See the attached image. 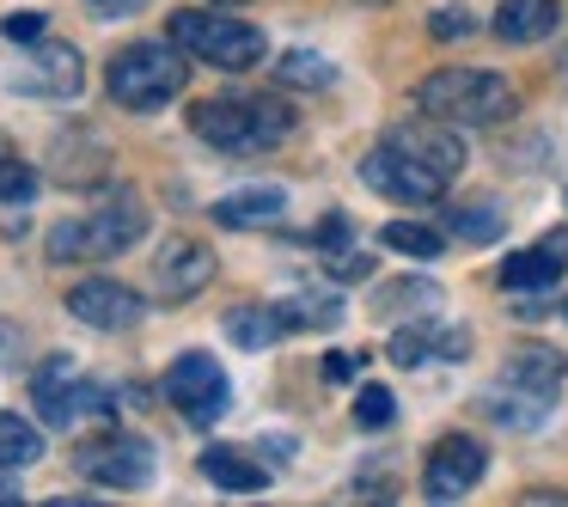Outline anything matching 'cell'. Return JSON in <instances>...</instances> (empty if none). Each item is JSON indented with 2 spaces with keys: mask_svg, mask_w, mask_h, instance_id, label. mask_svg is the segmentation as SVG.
I'll use <instances>...</instances> for the list:
<instances>
[{
  "mask_svg": "<svg viewBox=\"0 0 568 507\" xmlns=\"http://www.w3.org/2000/svg\"><path fill=\"white\" fill-rule=\"evenodd\" d=\"M440 300L446 294L434 282H385L379 300H373V312H379V318H409V312H416V318H428Z\"/></svg>",
  "mask_w": 568,
  "mask_h": 507,
  "instance_id": "obj_19",
  "label": "cell"
},
{
  "mask_svg": "<svg viewBox=\"0 0 568 507\" xmlns=\"http://www.w3.org/2000/svg\"><path fill=\"white\" fill-rule=\"evenodd\" d=\"M202 477L221 483V489L251 495V489H263V483H270V470H263L257 458H245L239 446H209V453H202Z\"/></svg>",
  "mask_w": 568,
  "mask_h": 507,
  "instance_id": "obj_18",
  "label": "cell"
},
{
  "mask_svg": "<svg viewBox=\"0 0 568 507\" xmlns=\"http://www.w3.org/2000/svg\"><path fill=\"white\" fill-rule=\"evenodd\" d=\"M190 129H196L214 153L251 160V153H270L275 141L294 135V111H287L282 99H202L196 111H190Z\"/></svg>",
  "mask_w": 568,
  "mask_h": 507,
  "instance_id": "obj_1",
  "label": "cell"
},
{
  "mask_svg": "<svg viewBox=\"0 0 568 507\" xmlns=\"http://www.w3.org/2000/svg\"><path fill=\"white\" fill-rule=\"evenodd\" d=\"M153 275H160V294L172 300H196L202 287L214 282V251L196 245V239H172V245L160 251V263H153Z\"/></svg>",
  "mask_w": 568,
  "mask_h": 507,
  "instance_id": "obj_11",
  "label": "cell"
},
{
  "mask_svg": "<svg viewBox=\"0 0 568 507\" xmlns=\"http://www.w3.org/2000/svg\"><path fill=\"white\" fill-rule=\"evenodd\" d=\"M446 233L465 239V245H495L507 233V214L495 202H470V209H446Z\"/></svg>",
  "mask_w": 568,
  "mask_h": 507,
  "instance_id": "obj_21",
  "label": "cell"
},
{
  "mask_svg": "<svg viewBox=\"0 0 568 507\" xmlns=\"http://www.w3.org/2000/svg\"><path fill=\"white\" fill-rule=\"evenodd\" d=\"M184 55H178V43L165 50V43H129V50L111 55V74H104V87H111V99L123 104V111H160V104H172L178 92H184Z\"/></svg>",
  "mask_w": 568,
  "mask_h": 507,
  "instance_id": "obj_3",
  "label": "cell"
},
{
  "mask_svg": "<svg viewBox=\"0 0 568 507\" xmlns=\"http://www.w3.org/2000/svg\"><path fill=\"white\" fill-rule=\"evenodd\" d=\"M282 331L287 324H282L275 306H233L226 312V336H233V348H270Z\"/></svg>",
  "mask_w": 568,
  "mask_h": 507,
  "instance_id": "obj_20",
  "label": "cell"
},
{
  "mask_svg": "<svg viewBox=\"0 0 568 507\" xmlns=\"http://www.w3.org/2000/svg\"><path fill=\"white\" fill-rule=\"evenodd\" d=\"M214 7H245V0H214Z\"/></svg>",
  "mask_w": 568,
  "mask_h": 507,
  "instance_id": "obj_36",
  "label": "cell"
},
{
  "mask_svg": "<svg viewBox=\"0 0 568 507\" xmlns=\"http://www.w3.org/2000/svg\"><path fill=\"white\" fill-rule=\"evenodd\" d=\"M324 270H331L336 282H361V275H373V257L355 245H343V239H331V245H324Z\"/></svg>",
  "mask_w": 568,
  "mask_h": 507,
  "instance_id": "obj_29",
  "label": "cell"
},
{
  "mask_svg": "<svg viewBox=\"0 0 568 507\" xmlns=\"http://www.w3.org/2000/svg\"><path fill=\"white\" fill-rule=\"evenodd\" d=\"M324 373H331V379H348V373H355V361H343V355H331V361H324Z\"/></svg>",
  "mask_w": 568,
  "mask_h": 507,
  "instance_id": "obj_34",
  "label": "cell"
},
{
  "mask_svg": "<svg viewBox=\"0 0 568 507\" xmlns=\"http://www.w3.org/2000/svg\"><path fill=\"white\" fill-rule=\"evenodd\" d=\"M428 31H434V38H465V31H477V19L458 13V7H446V13L428 19Z\"/></svg>",
  "mask_w": 568,
  "mask_h": 507,
  "instance_id": "obj_32",
  "label": "cell"
},
{
  "mask_svg": "<svg viewBox=\"0 0 568 507\" xmlns=\"http://www.w3.org/2000/svg\"><path fill=\"white\" fill-rule=\"evenodd\" d=\"M434 348H440V331H428V324H404V331L392 336V348H385V355H392L397 367H422Z\"/></svg>",
  "mask_w": 568,
  "mask_h": 507,
  "instance_id": "obj_27",
  "label": "cell"
},
{
  "mask_svg": "<svg viewBox=\"0 0 568 507\" xmlns=\"http://www.w3.org/2000/svg\"><path fill=\"white\" fill-rule=\"evenodd\" d=\"M544 251H550L556 263H568V233H550V239H544Z\"/></svg>",
  "mask_w": 568,
  "mask_h": 507,
  "instance_id": "obj_33",
  "label": "cell"
},
{
  "mask_svg": "<svg viewBox=\"0 0 568 507\" xmlns=\"http://www.w3.org/2000/svg\"><path fill=\"white\" fill-rule=\"evenodd\" d=\"M556 19H562L556 0H501V7H495V38L501 43H538L556 31Z\"/></svg>",
  "mask_w": 568,
  "mask_h": 507,
  "instance_id": "obj_15",
  "label": "cell"
},
{
  "mask_svg": "<svg viewBox=\"0 0 568 507\" xmlns=\"http://www.w3.org/2000/svg\"><path fill=\"white\" fill-rule=\"evenodd\" d=\"M165 397H172V409H178L184 422L209 428V422L226 416V404H233V385H226V367L209 355V348H184V355L165 367Z\"/></svg>",
  "mask_w": 568,
  "mask_h": 507,
  "instance_id": "obj_6",
  "label": "cell"
},
{
  "mask_svg": "<svg viewBox=\"0 0 568 507\" xmlns=\"http://www.w3.org/2000/svg\"><path fill=\"white\" fill-rule=\"evenodd\" d=\"M68 312L80 324H92V331H129V324H141V300L123 282H104V275L68 287Z\"/></svg>",
  "mask_w": 568,
  "mask_h": 507,
  "instance_id": "obj_10",
  "label": "cell"
},
{
  "mask_svg": "<svg viewBox=\"0 0 568 507\" xmlns=\"http://www.w3.org/2000/svg\"><path fill=\"white\" fill-rule=\"evenodd\" d=\"M38 196V172L13 153H0V209H19V202Z\"/></svg>",
  "mask_w": 568,
  "mask_h": 507,
  "instance_id": "obj_28",
  "label": "cell"
},
{
  "mask_svg": "<svg viewBox=\"0 0 568 507\" xmlns=\"http://www.w3.org/2000/svg\"><path fill=\"white\" fill-rule=\"evenodd\" d=\"M43 458V434L26 416H0V470H26Z\"/></svg>",
  "mask_w": 568,
  "mask_h": 507,
  "instance_id": "obj_22",
  "label": "cell"
},
{
  "mask_svg": "<svg viewBox=\"0 0 568 507\" xmlns=\"http://www.w3.org/2000/svg\"><path fill=\"white\" fill-rule=\"evenodd\" d=\"M0 38H7V43H38V38H43V19H38V13H13V19H0Z\"/></svg>",
  "mask_w": 568,
  "mask_h": 507,
  "instance_id": "obj_31",
  "label": "cell"
},
{
  "mask_svg": "<svg viewBox=\"0 0 568 507\" xmlns=\"http://www.w3.org/2000/svg\"><path fill=\"white\" fill-rule=\"evenodd\" d=\"M550 404H556L550 392H531V385H519V392H514V379H501L489 397H483V409H489L501 428H531V422L550 416Z\"/></svg>",
  "mask_w": 568,
  "mask_h": 507,
  "instance_id": "obj_17",
  "label": "cell"
},
{
  "mask_svg": "<svg viewBox=\"0 0 568 507\" xmlns=\"http://www.w3.org/2000/svg\"><path fill=\"white\" fill-rule=\"evenodd\" d=\"M275 312H282L287 331H331V324H343V306L318 294H287V300H275Z\"/></svg>",
  "mask_w": 568,
  "mask_h": 507,
  "instance_id": "obj_23",
  "label": "cell"
},
{
  "mask_svg": "<svg viewBox=\"0 0 568 507\" xmlns=\"http://www.w3.org/2000/svg\"><path fill=\"white\" fill-rule=\"evenodd\" d=\"M483 470H489V453H483L470 434H446V440L428 453L422 489H428V501H458V495H470V483H477Z\"/></svg>",
  "mask_w": 568,
  "mask_h": 507,
  "instance_id": "obj_9",
  "label": "cell"
},
{
  "mask_svg": "<svg viewBox=\"0 0 568 507\" xmlns=\"http://www.w3.org/2000/svg\"><path fill=\"white\" fill-rule=\"evenodd\" d=\"M501 379L531 385V392H550V397H556V385L568 379V355H562V348H550V343H519Z\"/></svg>",
  "mask_w": 568,
  "mask_h": 507,
  "instance_id": "obj_16",
  "label": "cell"
},
{
  "mask_svg": "<svg viewBox=\"0 0 568 507\" xmlns=\"http://www.w3.org/2000/svg\"><path fill=\"white\" fill-rule=\"evenodd\" d=\"M392 148H404L409 160H422L428 172H440L446 184L458 178V165H465V148H458L453 129H440V116L422 111V123H397L392 129Z\"/></svg>",
  "mask_w": 568,
  "mask_h": 507,
  "instance_id": "obj_12",
  "label": "cell"
},
{
  "mask_svg": "<svg viewBox=\"0 0 568 507\" xmlns=\"http://www.w3.org/2000/svg\"><path fill=\"white\" fill-rule=\"evenodd\" d=\"M99 13H129V0H99Z\"/></svg>",
  "mask_w": 568,
  "mask_h": 507,
  "instance_id": "obj_35",
  "label": "cell"
},
{
  "mask_svg": "<svg viewBox=\"0 0 568 507\" xmlns=\"http://www.w3.org/2000/svg\"><path fill=\"white\" fill-rule=\"evenodd\" d=\"M80 80H87L80 50H68V43H43V50H31V74H19V87L43 92V99H74Z\"/></svg>",
  "mask_w": 568,
  "mask_h": 507,
  "instance_id": "obj_13",
  "label": "cell"
},
{
  "mask_svg": "<svg viewBox=\"0 0 568 507\" xmlns=\"http://www.w3.org/2000/svg\"><path fill=\"white\" fill-rule=\"evenodd\" d=\"M287 214V190L282 184H245L233 196L214 202V221L221 226H275Z\"/></svg>",
  "mask_w": 568,
  "mask_h": 507,
  "instance_id": "obj_14",
  "label": "cell"
},
{
  "mask_svg": "<svg viewBox=\"0 0 568 507\" xmlns=\"http://www.w3.org/2000/svg\"><path fill=\"white\" fill-rule=\"evenodd\" d=\"M172 43L184 55H202L209 68H226V74H239V68H257L263 55H270V43H263L257 26H245V19H226V13H172Z\"/></svg>",
  "mask_w": 568,
  "mask_h": 507,
  "instance_id": "obj_5",
  "label": "cell"
},
{
  "mask_svg": "<svg viewBox=\"0 0 568 507\" xmlns=\"http://www.w3.org/2000/svg\"><path fill=\"white\" fill-rule=\"evenodd\" d=\"M0 153H7V141H0Z\"/></svg>",
  "mask_w": 568,
  "mask_h": 507,
  "instance_id": "obj_37",
  "label": "cell"
},
{
  "mask_svg": "<svg viewBox=\"0 0 568 507\" xmlns=\"http://www.w3.org/2000/svg\"><path fill=\"white\" fill-rule=\"evenodd\" d=\"M379 245L397 251V257H416V263H434V257H440V233H434V226H416V221L379 226Z\"/></svg>",
  "mask_w": 568,
  "mask_h": 507,
  "instance_id": "obj_24",
  "label": "cell"
},
{
  "mask_svg": "<svg viewBox=\"0 0 568 507\" xmlns=\"http://www.w3.org/2000/svg\"><path fill=\"white\" fill-rule=\"evenodd\" d=\"M556 270H562V263H556L544 245L538 251H514V257L501 263V287H514V294H519V287H550Z\"/></svg>",
  "mask_w": 568,
  "mask_h": 507,
  "instance_id": "obj_25",
  "label": "cell"
},
{
  "mask_svg": "<svg viewBox=\"0 0 568 507\" xmlns=\"http://www.w3.org/2000/svg\"><path fill=\"white\" fill-rule=\"evenodd\" d=\"M361 178H367L379 196H392V202H434L446 190L440 172H428V165L409 160V153L392 148V141H385V148H373L367 160H361Z\"/></svg>",
  "mask_w": 568,
  "mask_h": 507,
  "instance_id": "obj_8",
  "label": "cell"
},
{
  "mask_svg": "<svg viewBox=\"0 0 568 507\" xmlns=\"http://www.w3.org/2000/svg\"><path fill=\"white\" fill-rule=\"evenodd\" d=\"M562 312H568V306H562Z\"/></svg>",
  "mask_w": 568,
  "mask_h": 507,
  "instance_id": "obj_38",
  "label": "cell"
},
{
  "mask_svg": "<svg viewBox=\"0 0 568 507\" xmlns=\"http://www.w3.org/2000/svg\"><path fill=\"white\" fill-rule=\"evenodd\" d=\"M392 416H397L392 392H385V385H361V397H355V422H361V428H385Z\"/></svg>",
  "mask_w": 568,
  "mask_h": 507,
  "instance_id": "obj_30",
  "label": "cell"
},
{
  "mask_svg": "<svg viewBox=\"0 0 568 507\" xmlns=\"http://www.w3.org/2000/svg\"><path fill=\"white\" fill-rule=\"evenodd\" d=\"M275 80L282 87H312V92H324L336 80V68L324 62V55H312V50H287L282 62H275Z\"/></svg>",
  "mask_w": 568,
  "mask_h": 507,
  "instance_id": "obj_26",
  "label": "cell"
},
{
  "mask_svg": "<svg viewBox=\"0 0 568 507\" xmlns=\"http://www.w3.org/2000/svg\"><path fill=\"white\" fill-rule=\"evenodd\" d=\"M416 104L440 123H458V129H483V123H501L514 111V87L489 68H440L416 87Z\"/></svg>",
  "mask_w": 568,
  "mask_h": 507,
  "instance_id": "obj_2",
  "label": "cell"
},
{
  "mask_svg": "<svg viewBox=\"0 0 568 507\" xmlns=\"http://www.w3.org/2000/svg\"><path fill=\"white\" fill-rule=\"evenodd\" d=\"M148 239V209L135 196H116L104 209H92L87 221H62L50 233V257L55 263H87V257H116V251Z\"/></svg>",
  "mask_w": 568,
  "mask_h": 507,
  "instance_id": "obj_4",
  "label": "cell"
},
{
  "mask_svg": "<svg viewBox=\"0 0 568 507\" xmlns=\"http://www.w3.org/2000/svg\"><path fill=\"white\" fill-rule=\"evenodd\" d=\"M80 477L104 483V489H141L153 477V446L135 440V434H99L74 453Z\"/></svg>",
  "mask_w": 568,
  "mask_h": 507,
  "instance_id": "obj_7",
  "label": "cell"
}]
</instances>
